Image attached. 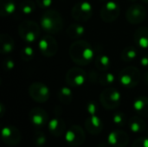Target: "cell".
Instances as JSON below:
<instances>
[{"label":"cell","mask_w":148,"mask_h":147,"mask_svg":"<svg viewBox=\"0 0 148 147\" xmlns=\"http://www.w3.org/2000/svg\"><path fill=\"white\" fill-rule=\"evenodd\" d=\"M84 126L88 133L92 135H98L103 130V123L96 115H89L86 119Z\"/></svg>","instance_id":"obj_16"},{"label":"cell","mask_w":148,"mask_h":147,"mask_svg":"<svg viewBox=\"0 0 148 147\" xmlns=\"http://www.w3.org/2000/svg\"><path fill=\"white\" fill-rule=\"evenodd\" d=\"M128 134L122 130H114L109 133L108 143L114 147H126L129 143Z\"/></svg>","instance_id":"obj_15"},{"label":"cell","mask_w":148,"mask_h":147,"mask_svg":"<svg viewBox=\"0 0 148 147\" xmlns=\"http://www.w3.org/2000/svg\"><path fill=\"white\" fill-rule=\"evenodd\" d=\"M128 126L130 130L135 133H143L147 128V124L145 120L142 118H140V115L132 117L128 121Z\"/></svg>","instance_id":"obj_22"},{"label":"cell","mask_w":148,"mask_h":147,"mask_svg":"<svg viewBox=\"0 0 148 147\" xmlns=\"http://www.w3.org/2000/svg\"><path fill=\"white\" fill-rule=\"evenodd\" d=\"M35 56V50L31 46H25L20 50V57L24 62L31 61Z\"/></svg>","instance_id":"obj_30"},{"label":"cell","mask_w":148,"mask_h":147,"mask_svg":"<svg viewBox=\"0 0 148 147\" xmlns=\"http://www.w3.org/2000/svg\"><path fill=\"white\" fill-rule=\"evenodd\" d=\"M134 40L135 44L141 49H148V28L140 27L134 32Z\"/></svg>","instance_id":"obj_18"},{"label":"cell","mask_w":148,"mask_h":147,"mask_svg":"<svg viewBox=\"0 0 148 147\" xmlns=\"http://www.w3.org/2000/svg\"><path fill=\"white\" fill-rule=\"evenodd\" d=\"M132 147H148V138L147 137L138 138L134 141Z\"/></svg>","instance_id":"obj_33"},{"label":"cell","mask_w":148,"mask_h":147,"mask_svg":"<svg viewBox=\"0 0 148 147\" xmlns=\"http://www.w3.org/2000/svg\"><path fill=\"white\" fill-rule=\"evenodd\" d=\"M95 66L101 71H107L111 66V60L107 55L100 54L95 57Z\"/></svg>","instance_id":"obj_25"},{"label":"cell","mask_w":148,"mask_h":147,"mask_svg":"<svg viewBox=\"0 0 148 147\" xmlns=\"http://www.w3.org/2000/svg\"><path fill=\"white\" fill-rule=\"evenodd\" d=\"M36 2L41 9H49L52 4V0H36Z\"/></svg>","instance_id":"obj_36"},{"label":"cell","mask_w":148,"mask_h":147,"mask_svg":"<svg viewBox=\"0 0 148 147\" xmlns=\"http://www.w3.org/2000/svg\"><path fill=\"white\" fill-rule=\"evenodd\" d=\"M127 1H129V2H136L137 0H127Z\"/></svg>","instance_id":"obj_41"},{"label":"cell","mask_w":148,"mask_h":147,"mask_svg":"<svg viewBox=\"0 0 148 147\" xmlns=\"http://www.w3.org/2000/svg\"><path fill=\"white\" fill-rule=\"evenodd\" d=\"M140 77V72L138 68L134 66H127L119 72L118 81L124 88H134L139 84Z\"/></svg>","instance_id":"obj_3"},{"label":"cell","mask_w":148,"mask_h":147,"mask_svg":"<svg viewBox=\"0 0 148 147\" xmlns=\"http://www.w3.org/2000/svg\"><path fill=\"white\" fill-rule=\"evenodd\" d=\"M40 34V26L34 21L25 20L18 26V35L25 42L32 43L36 42L39 38Z\"/></svg>","instance_id":"obj_4"},{"label":"cell","mask_w":148,"mask_h":147,"mask_svg":"<svg viewBox=\"0 0 148 147\" xmlns=\"http://www.w3.org/2000/svg\"><path fill=\"white\" fill-rule=\"evenodd\" d=\"M135 113L142 117H148V97L140 96L136 98L133 104Z\"/></svg>","instance_id":"obj_19"},{"label":"cell","mask_w":148,"mask_h":147,"mask_svg":"<svg viewBox=\"0 0 148 147\" xmlns=\"http://www.w3.org/2000/svg\"><path fill=\"white\" fill-rule=\"evenodd\" d=\"M1 137L3 143L9 146H16L21 141V133L14 126H7L2 129Z\"/></svg>","instance_id":"obj_13"},{"label":"cell","mask_w":148,"mask_h":147,"mask_svg":"<svg viewBox=\"0 0 148 147\" xmlns=\"http://www.w3.org/2000/svg\"><path fill=\"white\" fill-rule=\"evenodd\" d=\"M29 119L30 123L36 128L40 129L46 126L49 122V115L47 112L42 107H33L29 113Z\"/></svg>","instance_id":"obj_14"},{"label":"cell","mask_w":148,"mask_h":147,"mask_svg":"<svg viewBox=\"0 0 148 147\" xmlns=\"http://www.w3.org/2000/svg\"><path fill=\"white\" fill-rule=\"evenodd\" d=\"M86 139V134L82 126L73 125L66 132L65 140L67 144L71 147L81 146Z\"/></svg>","instance_id":"obj_7"},{"label":"cell","mask_w":148,"mask_h":147,"mask_svg":"<svg viewBox=\"0 0 148 147\" xmlns=\"http://www.w3.org/2000/svg\"><path fill=\"white\" fill-rule=\"evenodd\" d=\"M100 75H100L96 70L92 69L91 71H89V73H88V81H89L91 83L95 84V83L99 82Z\"/></svg>","instance_id":"obj_35"},{"label":"cell","mask_w":148,"mask_h":147,"mask_svg":"<svg viewBox=\"0 0 148 147\" xmlns=\"http://www.w3.org/2000/svg\"><path fill=\"white\" fill-rule=\"evenodd\" d=\"M143 81L146 85L148 86V70L145 72V74L143 75Z\"/></svg>","instance_id":"obj_38"},{"label":"cell","mask_w":148,"mask_h":147,"mask_svg":"<svg viewBox=\"0 0 148 147\" xmlns=\"http://www.w3.org/2000/svg\"><path fill=\"white\" fill-rule=\"evenodd\" d=\"M47 138L43 132H42L39 129H36L33 135V142L37 147L43 146L46 144Z\"/></svg>","instance_id":"obj_29"},{"label":"cell","mask_w":148,"mask_h":147,"mask_svg":"<svg viewBox=\"0 0 148 147\" xmlns=\"http://www.w3.org/2000/svg\"><path fill=\"white\" fill-rule=\"evenodd\" d=\"M16 10V4L13 0H0V15L3 17L11 16Z\"/></svg>","instance_id":"obj_23"},{"label":"cell","mask_w":148,"mask_h":147,"mask_svg":"<svg viewBox=\"0 0 148 147\" xmlns=\"http://www.w3.org/2000/svg\"><path fill=\"white\" fill-rule=\"evenodd\" d=\"M57 97L61 103L64 105H69L73 101V93L69 88L62 87L59 89L57 93Z\"/></svg>","instance_id":"obj_24"},{"label":"cell","mask_w":148,"mask_h":147,"mask_svg":"<svg viewBox=\"0 0 148 147\" xmlns=\"http://www.w3.org/2000/svg\"><path fill=\"white\" fill-rule=\"evenodd\" d=\"M100 1H101V2H108V1H109V0H100Z\"/></svg>","instance_id":"obj_42"},{"label":"cell","mask_w":148,"mask_h":147,"mask_svg":"<svg viewBox=\"0 0 148 147\" xmlns=\"http://www.w3.org/2000/svg\"><path fill=\"white\" fill-rule=\"evenodd\" d=\"M40 24L42 29L49 34L60 32L64 25L62 15L54 9H49L43 12L40 18Z\"/></svg>","instance_id":"obj_2"},{"label":"cell","mask_w":148,"mask_h":147,"mask_svg":"<svg viewBox=\"0 0 148 147\" xmlns=\"http://www.w3.org/2000/svg\"><path fill=\"white\" fill-rule=\"evenodd\" d=\"M115 76L113 73L110 72H107L105 71L104 74L100 75V79H99V83L101 86L104 87H109L112 84H114L115 82Z\"/></svg>","instance_id":"obj_28"},{"label":"cell","mask_w":148,"mask_h":147,"mask_svg":"<svg viewBox=\"0 0 148 147\" xmlns=\"http://www.w3.org/2000/svg\"><path fill=\"white\" fill-rule=\"evenodd\" d=\"M87 79L88 75L85 70L78 67H74L69 69L65 76L66 83L72 88H78L82 86Z\"/></svg>","instance_id":"obj_10"},{"label":"cell","mask_w":148,"mask_h":147,"mask_svg":"<svg viewBox=\"0 0 148 147\" xmlns=\"http://www.w3.org/2000/svg\"><path fill=\"white\" fill-rule=\"evenodd\" d=\"M19 10L24 16L31 15L36 10V3L32 0H23L19 4Z\"/></svg>","instance_id":"obj_27"},{"label":"cell","mask_w":148,"mask_h":147,"mask_svg":"<svg viewBox=\"0 0 148 147\" xmlns=\"http://www.w3.org/2000/svg\"><path fill=\"white\" fill-rule=\"evenodd\" d=\"M143 3H148V0H141Z\"/></svg>","instance_id":"obj_40"},{"label":"cell","mask_w":148,"mask_h":147,"mask_svg":"<svg viewBox=\"0 0 148 147\" xmlns=\"http://www.w3.org/2000/svg\"><path fill=\"white\" fill-rule=\"evenodd\" d=\"M15 49V42L8 34H1L0 36V51L3 55L10 54Z\"/></svg>","instance_id":"obj_20"},{"label":"cell","mask_w":148,"mask_h":147,"mask_svg":"<svg viewBox=\"0 0 148 147\" xmlns=\"http://www.w3.org/2000/svg\"><path fill=\"white\" fill-rule=\"evenodd\" d=\"M93 6L88 1H80L76 3L72 10L71 16L74 20L82 23L88 21L93 16Z\"/></svg>","instance_id":"obj_6"},{"label":"cell","mask_w":148,"mask_h":147,"mask_svg":"<svg viewBox=\"0 0 148 147\" xmlns=\"http://www.w3.org/2000/svg\"><path fill=\"white\" fill-rule=\"evenodd\" d=\"M121 8L120 5L114 1L105 2L103 6L101 9L100 16L103 22L105 23H113L120 16Z\"/></svg>","instance_id":"obj_11"},{"label":"cell","mask_w":148,"mask_h":147,"mask_svg":"<svg viewBox=\"0 0 148 147\" xmlns=\"http://www.w3.org/2000/svg\"><path fill=\"white\" fill-rule=\"evenodd\" d=\"M85 33V28L78 22L70 24L66 29V35L71 39H79Z\"/></svg>","instance_id":"obj_21"},{"label":"cell","mask_w":148,"mask_h":147,"mask_svg":"<svg viewBox=\"0 0 148 147\" xmlns=\"http://www.w3.org/2000/svg\"><path fill=\"white\" fill-rule=\"evenodd\" d=\"M38 48L43 56L52 57L56 55L58 51V43L52 36L44 35L39 40Z\"/></svg>","instance_id":"obj_9"},{"label":"cell","mask_w":148,"mask_h":147,"mask_svg":"<svg viewBox=\"0 0 148 147\" xmlns=\"http://www.w3.org/2000/svg\"><path fill=\"white\" fill-rule=\"evenodd\" d=\"M140 65H141L143 68L148 69V55H143V56L140 59Z\"/></svg>","instance_id":"obj_37"},{"label":"cell","mask_w":148,"mask_h":147,"mask_svg":"<svg viewBox=\"0 0 148 147\" xmlns=\"http://www.w3.org/2000/svg\"><path fill=\"white\" fill-rule=\"evenodd\" d=\"M113 121L116 126H123L127 122V116L122 112H117L113 116Z\"/></svg>","instance_id":"obj_31"},{"label":"cell","mask_w":148,"mask_h":147,"mask_svg":"<svg viewBox=\"0 0 148 147\" xmlns=\"http://www.w3.org/2000/svg\"><path fill=\"white\" fill-rule=\"evenodd\" d=\"M138 56V50L134 46H128L125 48L121 55V57L125 62H131L134 61Z\"/></svg>","instance_id":"obj_26"},{"label":"cell","mask_w":148,"mask_h":147,"mask_svg":"<svg viewBox=\"0 0 148 147\" xmlns=\"http://www.w3.org/2000/svg\"><path fill=\"white\" fill-rule=\"evenodd\" d=\"M86 109L89 115H95L98 112V105L95 101H89L86 107Z\"/></svg>","instance_id":"obj_34"},{"label":"cell","mask_w":148,"mask_h":147,"mask_svg":"<svg viewBox=\"0 0 148 147\" xmlns=\"http://www.w3.org/2000/svg\"><path fill=\"white\" fill-rule=\"evenodd\" d=\"M3 113H4V106L3 103L0 104V116L3 117Z\"/></svg>","instance_id":"obj_39"},{"label":"cell","mask_w":148,"mask_h":147,"mask_svg":"<svg viewBox=\"0 0 148 147\" xmlns=\"http://www.w3.org/2000/svg\"><path fill=\"white\" fill-rule=\"evenodd\" d=\"M69 53L71 60L79 66L88 65L95 56L91 44L84 40H77L72 42Z\"/></svg>","instance_id":"obj_1"},{"label":"cell","mask_w":148,"mask_h":147,"mask_svg":"<svg viewBox=\"0 0 148 147\" xmlns=\"http://www.w3.org/2000/svg\"><path fill=\"white\" fill-rule=\"evenodd\" d=\"M121 101V95L120 92L114 88L108 87L105 88L100 95V102L102 107L108 110H114L117 108Z\"/></svg>","instance_id":"obj_5"},{"label":"cell","mask_w":148,"mask_h":147,"mask_svg":"<svg viewBox=\"0 0 148 147\" xmlns=\"http://www.w3.org/2000/svg\"><path fill=\"white\" fill-rule=\"evenodd\" d=\"M2 67L4 71H11L15 68V61L10 57L4 58L2 62Z\"/></svg>","instance_id":"obj_32"},{"label":"cell","mask_w":148,"mask_h":147,"mask_svg":"<svg viewBox=\"0 0 148 147\" xmlns=\"http://www.w3.org/2000/svg\"><path fill=\"white\" fill-rule=\"evenodd\" d=\"M147 17V10L141 4L135 3L128 7L126 12V19L129 23L139 24Z\"/></svg>","instance_id":"obj_12"},{"label":"cell","mask_w":148,"mask_h":147,"mask_svg":"<svg viewBox=\"0 0 148 147\" xmlns=\"http://www.w3.org/2000/svg\"><path fill=\"white\" fill-rule=\"evenodd\" d=\"M29 94L34 101L37 103H44L49 99L50 91L44 83L33 82L29 87Z\"/></svg>","instance_id":"obj_8"},{"label":"cell","mask_w":148,"mask_h":147,"mask_svg":"<svg viewBox=\"0 0 148 147\" xmlns=\"http://www.w3.org/2000/svg\"><path fill=\"white\" fill-rule=\"evenodd\" d=\"M48 127L51 135L55 137H61L66 131V123L62 119L56 117L49 120Z\"/></svg>","instance_id":"obj_17"}]
</instances>
